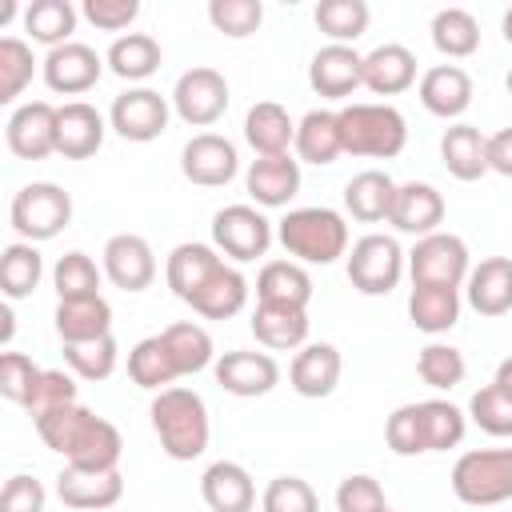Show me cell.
Instances as JSON below:
<instances>
[{
    "label": "cell",
    "instance_id": "obj_1",
    "mask_svg": "<svg viewBox=\"0 0 512 512\" xmlns=\"http://www.w3.org/2000/svg\"><path fill=\"white\" fill-rule=\"evenodd\" d=\"M32 424H36V436L56 456H64L68 468H84V472H116L120 468V452H124L120 428L112 420L96 416L92 408H84L80 400L56 408Z\"/></svg>",
    "mask_w": 512,
    "mask_h": 512
},
{
    "label": "cell",
    "instance_id": "obj_2",
    "mask_svg": "<svg viewBox=\"0 0 512 512\" xmlns=\"http://www.w3.org/2000/svg\"><path fill=\"white\" fill-rule=\"evenodd\" d=\"M148 416H152V432L168 460L184 464V460L204 456V448L212 440V420H208V404L200 392L172 384L152 396Z\"/></svg>",
    "mask_w": 512,
    "mask_h": 512
},
{
    "label": "cell",
    "instance_id": "obj_3",
    "mask_svg": "<svg viewBox=\"0 0 512 512\" xmlns=\"http://www.w3.org/2000/svg\"><path fill=\"white\" fill-rule=\"evenodd\" d=\"M276 240L296 264H336L348 256V224L336 208H288L276 220Z\"/></svg>",
    "mask_w": 512,
    "mask_h": 512
},
{
    "label": "cell",
    "instance_id": "obj_4",
    "mask_svg": "<svg viewBox=\"0 0 512 512\" xmlns=\"http://www.w3.org/2000/svg\"><path fill=\"white\" fill-rule=\"evenodd\" d=\"M336 116H340V136H344V152L348 156L392 160L408 144V120L392 104L356 100V104L336 108Z\"/></svg>",
    "mask_w": 512,
    "mask_h": 512
},
{
    "label": "cell",
    "instance_id": "obj_5",
    "mask_svg": "<svg viewBox=\"0 0 512 512\" xmlns=\"http://www.w3.org/2000/svg\"><path fill=\"white\" fill-rule=\"evenodd\" d=\"M452 496L468 508H496L512 500V448H472L452 464Z\"/></svg>",
    "mask_w": 512,
    "mask_h": 512
},
{
    "label": "cell",
    "instance_id": "obj_6",
    "mask_svg": "<svg viewBox=\"0 0 512 512\" xmlns=\"http://www.w3.org/2000/svg\"><path fill=\"white\" fill-rule=\"evenodd\" d=\"M8 220L20 232V240H28V244L52 240L72 224V196L52 180H32L12 196Z\"/></svg>",
    "mask_w": 512,
    "mask_h": 512
},
{
    "label": "cell",
    "instance_id": "obj_7",
    "mask_svg": "<svg viewBox=\"0 0 512 512\" xmlns=\"http://www.w3.org/2000/svg\"><path fill=\"white\" fill-rule=\"evenodd\" d=\"M344 272H348V284L364 296H388L400 276L408 272V252L396 244V236H384V232H368L360 236L348 256H344Z\"/></svg>",
    "mask_w": 512,
    "mask_h": 512
},
{
    "label": "cell",
    "instance_id": "obj_8",
    "mask_svg": "<svg viewBox=\"0 0 512 512\" xmlns=\"http://www.w3.org/2000/svg\"><path fill=\"white\" fill-rule=\"evenodd\" d=\"M272 220L256 204H228L212 216V248L236 264H252L272 248Z\"/></svg>",
    "mask_w": 512,
    "mask_h": 512
},
{
    "label": "cell",
    "instance_id": "obj_9",
    "mask_svg": "<svg viewBox=\"0 0 512 512\" xmlns=\"http://www.w3.org/2000/svg\"><path fill=\"white\" fill-rule=\"evenodd\" d=\"M472 272V256H468V244L456 236V232H432V236H420L408 252V276L412 284H448V288H460Z\"/></svg>",
    "mask_w": 512,
    "mask_h": 512
},
{
    "label": "cell",
    "instance_id": "obj_10",
    "mask_svg": "<svg viewBox=\"0 0 512 512\" xmlns=\"http://www.w3.org/2000/svg\"><path fill=\"white\" fill-rule=\"evenodd\" d=\"M168 100H172V112L184 124L212 128L228 112V80H224V72H216L208 64H196V68L180 72V80H176Z\"/></svg>",
    "mask_w": 512,
    "mask_h": 512
},
{
    "label": "cell",
    "instance_id": "obj_11",
    "mask_svg": "<svg viewBox=\"0 0 512 512\" xmlns=\"http://www.w3.org/2000/svg\"><path fill=\"white\" fill-rule=\"evenodd\" d=\"M168 116H172V104L168 96H160L156 88H128L112 100L108 108V128L120 136V140H132V144H148L156 136L168 132Z\"/></svg>",
    "mask_w": 512,
    "mask_h": 512
},
{
    "label": "cell",
    "instance_id": "obj_12",
    "mask_svg": "<svg viewBox=\"0 0 512 512\" xmlns=\"http://www.w3.org/2000/svg\"><path fill=\"white\" fill-rule=\"evenodd\" d=\"M180 172L188 184L200 188H224L240 172V152L220 132H196L180 152Z\"/></svg>",
    "mask_w": 512,
    "mask_h": 512
},
{
    "label": "cell",
    "instance_id": "obj_13",
    "mask_svg": "<svg viewBox=\"0 0 512 512\" xmlns=\"http://www.w3.org/2000/svg\"><path fill=\"white\" fill-rule=\"evenodd\" d=\"M212 376L224 392L248 400V396H268L280 384V364L268 352H256V348H232V352L216 356Z\"/></svg>",
    "mask_w": 512,
    "mask_h": 512
},
{
    "label": "cell",
    "instance_id": "obj_14",
    "mask_svg": "<svg viewBox=\"0 0 512 512\" xmlns=\"http://www.w3.org/2000/svg\"><path fill=\"white\" fill-rule=\"evenodd\" d=\"M40 72H44V84H48L52 92H60V96H80V92L96 88V80H100V72H104V56H96V48H88V44H80V40H68V44H60V48H48Z\"/></svg>",
    "mask_w": 512,
    "mask_h": 512
},
{
    "label": "cell",
    "instance_id": "obj_15",
    "mask_svg": "<svg viewBox=\"0 0 512 512\" xmlns=\"http://www.w3.org/2000/svg\"><path fill=\"white\" fill-rule=\"evenodd\" d=\"M308 84L324 100H348L364 88V56L352 44H324L308 64Z\"/></svg>",
    "mask_w": 512,
    "mask_h": 512
},
{
    "label": "cell",
    "instance_id": "obj_16",
    "mask_svg": "<svg viewBox=\"0 0 512 512\" xmlns=\"http://www.w3.org/2000/svg\"><path fill=\"white\" fill-rule=\"evenodd\" d=\"M4 140L12 148V156L20 160H44L56 152V108L48 100H28L20 108H12L8 124H4Z\"/></svg>",
    "mask_w": 512,
    "mask_h": 512
},
{
    "label": "cell",
    "instance_id": "obj_17",
    "mask_svg": "<svg viewBox=\"0 0 512 512\" xmlns=\"http://www.w3.org/2000/svg\"><path fill=\"white\" fill-rule=\"evenodd\" d=\"M104 276L124 292H144L156 280V252L136 232H116L104 244Z\"/></svg>",
    "mask_w": 512,
    "mask_h": 512
},
{
    "label": "cell",
    "instance_id": "obj_18",
    "mask_svg": "<svg viewBox=\"0 0 512 512\" xmlns=\"http://www.w3.org/2000/svg\"><path fill=\"white\" fill-rule=\"evenodd\" d=\"M108 120L88 100H68L56 108V152L64 160H88L100 152Z\"/></svg>",
    "mask_w": 512,
    "mask_h": 512
},
{
    "label": "cell",
    "instance_id": "obj_19",
    "mask_svg": "<svg viewBox=\"0 0 512 512\" xmlns=\"http://www.w3.org/2000/svg\"><path fill=\"white\" fill-rule=\"evenodd\" d=\"M440 220H444V196L436 184L428 180H408L396 188V200H392V216L388 224L404 236H432L440 232Z\"/></svg>",
    "mask_w": 512,
    "mask_h": 512
},
{
    "label": "cell",
    "instance_id": "obj_20",
    "mask_svg": "<svg viewBox=\"0 0 512 512\" xmlns=\"http://www.w3.org/2000/svg\"><path fill=\"white\" fill-rule=\"evenodd\" d=\"M340 372H344V360H340V348L336 344H304L292 364H288V384L296 396L304 400H324L336 392L340 384Z\"/></svg>",
    "mask_w": 512,
    "mask_h": 512
},
{
    "label": "cell",
    "instance_id": "obj_21",
    "mask_svg": "<svg viewBox=\"0 0 512 512\" xmlns=\"http://www.w3.org/2000/svg\"><path fill=\"white\" fill-rule=\"evenodd\" d=\"M56 496L72 512H108L124 496V476H120V468L116 472H84V468L64 464V472L56 476Z\"/></svg>",
    "mask_w": 512,
    "mask_h": 512
},
{
    "label": "cell",
    "instance_id": "obj_22",
    "mask_svg": "<svg viewBox=\"0 0 512 512\" xmlns=\"http://www.w3.org/2000/svg\"><path fill=\"white\" fill-rule=\"evenodd\" d=\"M244 188L256 208H288L300 192V160L296 156H256L244 172Z\"/></svg>",
    "mask_w": 512,
    "mask_h": 512
},
{
    "label": "cell",
    "instance_id": "obj_23",
    "mask_svg": "<svg viewBox=\"0 0 512 512\" xmlns=\"http://www.w3.org/2000/svg\"><path fill=\"white\" fill-rule=\"evenodd\" d=\"M464 300L480 316H504L512 312V260L508 256H484L472 264L464 280Z\"/></svg>",
    "mask_w": 512,
    "mask_h": 512
},
{
    "label": "cell",
    "instance_id": "obj_24",
    "mask_svg": "<svg viewBox=\"0 0 512 512\" xmlns=\"http://www.w3.org/2000/svg\"><path fill=\"white\" fill-rule=\"evenodd\" d=\"M416 96H420V104H424L432 116L456 120V116H464L468 104H472V76H468L460 64H436V68H428V72L420 76Z\"/></svg>",
    "mask_w": 512,
    "mask_h": 512
},
{
    "label": "cell",
    "instance_id": "obj_25",
    "mask_svg": "<svg viewBox=\"0 0 512 512\" xmlns=\"http://www.w3.org/2000/svg\"><path fill=\"white\" fill-rule=\"evenodd\" d=\"M224 264V256L212 248V244H200V240H184V244H176L172 252H168V264H164V280H168V288H172V296L176 300H192L208 280H212V272Z\"/></svg>",
    "mask_w": 512,
    "mask_h": 512
},
{
    "label": "cell",
    "instance_id": "obj_26",
    "mask_svg": "<svg viewBox=\"0 0 512 512\" xmlns=\"http://www.w3.org/2000/svg\"><path fill=\"white\" fill-rule=\"evenodd\" d=\"M200 496L212 512H252L256 508V484L252 472L236 460H216L200 476Z\"/></svg>",
    "mask_w": 512,
    "mask_h": 512
},
{
    "label": "cell",
    "instance_id": "obj_27",
    "mask_svg": "<svg viewBox=\"0 0 512 512\" xmlns=\"http://www.w3.org/2000/svg\"><path fill=\"white\" fill-rule=\"evenodd\" d=\"M244 140L256 156H284L296 144V120L276 100H256L244 116Z\"/></svg>",
    "mask_w": 512,
    "mask_h": 512
},
{
    "label": "cell",
    "instance_id": "obj_28",
    "mask_svg": "<svg viewBox=\"0 0 512 512\" xmlns=\"http://www.w3.org/2000/svg\"><path fill=\"white\" fill-rule=\"evenodd\" d=\"M296 160L300 164H336L344 156V136H340V116L332 108H312L296 124Z\"/></svg>",
    "mask_w": 512,
    "mask_h": 512
},
{
    "label": "cell",
    "instance_id": "obj_29",
    "mask_svg": "<svg viewBox=\"0 0 512 512\" xmlns=\"http://www.w3.org/2000/svg\"><path fill=\"white\" fill-rule=\"evenodd\" d=\"M256 344L268 352H292L308 340V308H284V304H256L248 320Z\"/></svg>",
    "mask_w": 512,
    "mask_h": 512
},
{
    "label": "cell",
    "instance_id": "obj_30",
    "mask_svg": "<svg viewBox=\"0 0 512 512\" xmlns=\"http://www.w3.org/2000/svg\"><path fill=\"white\" fill-rule=\"evenodd\" d=\"M416 84V52L404 44H380L364 56V88L376 96H400Z\"/></svg>",
    "mask_w": 512,
    "mask_h": 512
},
{
    "label": "cell",
    "instance_id": "obj_31",
    "mask_svg": "<svg viewBox=\"0 0 512 512\" xmlns=\"http://www.w3.org/2000/svg\"><path fill=\"white\" fill-rule=\"evenodd\" d=\"M396 180L380 168H364L344 184V208L352 220L360 224H380L392 216V200H396Z\"/></svg>",
    "mask_w": 512,
    "mask_h": 512
},
{
    "label": "cell",
    "instance_id": "obj_32",
    "mask_svg": "<svg viewBox=\"0 0 512 512\" xmlns=\"http://www.w3.org/2000/svg\"><path fill=\"white\" fill-rule=\"evenodd\" d=\"M440 160H444V168L456 180L472 184V180H480L488 172V136L476 124H464L460 120V124L444 128V136H440Z\"/></svg>",
    "mask_w": 512,
    "mask_h": 512
},
{
    "label": "cell",
    "instance_id": "obj_33",
    "mask_svg": "<svg viewBox=\"0 0 512 512\" xmlns=\"http://www.w3.org/2000/svg\"><path fill=\"white\" fill-rule=\"evenodd\" d=\"M56 336L64 344H84V340H100L112 336V304L104 296H84V300H60L56 312Z\"/></svg>",
    "mask_w": 512,
    "mask_h": 512
},
{
    "label": "cell",
    "instance_id": "obj_34",
    "mask_svg": "<svg viewBox=\"0 0 512 512\" xmlns=\"http://www.w3.org/2000/svg\"><path fill=\"white\" fill-rule=\"evenodd\" d=\"M460 288H448V284H412L408 292V320L428 332V336H440V332H452L456 320H460Z\"/></svg>",
    "mask_w": 512,
    "mask_h": 512
},
{
    "label": "cell",
    "instance_id": "obj_35",
    "mask_svg": "<svg viewBox=\"0 0 512 512\" xmlns=\"http://www.w3.org/2000/svg\"><path fill=\"white\" fill-rule=\"evenodd\" d=\"M312 300V276L296 260H268L256 276V304H284V308H308Z\"/></svg>",
    "mask_w": 512,
    "mask_h": 512
},
{
    "label": "cell",
    "instance_id": "obj_36",
    "mask_svg": "<svg viewBox=\"0 0 512 512\" xmlns=\"http://www.w3.org/2000/svg\"><path fill=\"white\" fill-rule=\"evenodd\" d=\"M244 304H248V280H244V272L236 264H220L212 272V280L188 300V308L200 312L204 320H228Z\"/></svg>",
    "mask_w": 512,
    "mask_h": 512
},
{
    "label": "cell",
    "instance_id": "obj_37",
    "mask_svg": "<svg viewBox=\"0 0 512 512\" xmlns=\"http://www.w3.org/2000/svg\"><path fill=\"white\" fill-rule=\"evenodd\" d=\"M160 340H164V348H168V356H172V364H176L180 376H196V372H204L208 364H216L212 336H208V328L196 324V320H176V324H168V328L160 332Z\"/></svg>",
    "mask_w": 512,
    "mask_h": 512
},
{
    "label": "cell",
    "instance_id": "obj_38",
    "mask_svg": "<svg viewBox=\"0 0 512 512\" xmlns=\"http://www.w3.org/2000/svg\"><path fill=\"white\" fill-rule=\"evenodd\" d=\"M160 60H164V52H160V44L148 32H124V36H116L112 48H108V56H104V64L120 80H148L160 68Z\"/></svg>",
    "mask_w": 512,
    "mask_h": 512
},
{
    "label": "cell",
    "instance_id": "obj_39",
    "mask_svg": "<svg viewBox=\"0 0 512 512\" xmlns=\"http://www.w3.org/2000/svg\"><path fill=\"white\" fill-rule=\"evenodd\" d=\"M428 32H432L436 52L448 56V60H464V56H472L480 48V24H476V16L468 8H440L432 16Z\"/></svg>",
    "mask_w": 512,
    "mask_h": 512
},
{
    "label": "cell",
    "instance_id": "obj_40",
    "mask_svg": "<svg viewBox=\"0 0 512 512\" xmlns=\"http://www.w3.org/2000/svg\"><path fill=\"white\" fill-rule=\"evenodd\" d=\"M40 276H44V256H40L36 244L16 240V244L4 248V256H0V292L8 300L32 296L36 284H40Z\"/></svg>",
    "mask_w": 512,
    "mask_h": 512
},
{
    "label": "cell",
    "instance_id": "obj_41",
    "mask_svg": "<svg viewBox=\"0 0 512 512\" xmlns=\"http://www.w3.org/2000/svg\"><path fill=\"white\" fill-rule=\"evenodd\" d=\"M128 376H132L136 388H148V392H164V388H172V380H180V372H176V364H172L160 332L156 336H144L128 352Z\"/></svg>",
    "mask_w": 512,
    "mask_h": 512
},
{
    "label": "cell",
    "instance_id": "obj_42",
    "mask_svg": "<svg viewBox=\"0 0 512 512\" xmlns=\"http://www.w3.org/2000/svg\"><path fill=\"white\" fill-rule=\"evenodd\" d=\"M312 20H316V28L332 44H356L368 32L372 8L364 0H320L316 12H312Z\"/></svg>",
    "mask_w": 512,
    "mask_h": 512
},
{
    "label": "cell",
    "instance_id": "obj_43",
    "mask_svg": "<svg viewBox=\"0 0 512 512\" xmlns=\"http://www.w3.org/2000/svg\"><path fill=\"white\" fill-rule=\"evenodd\" d=\"M24 32L36 40V44H48V48H60L72 40L76 32V8L68 0H32L24 8Z\"/></svg>",
    "mask_w": 512,
    "mask_h": 512
},
{
    "label": "cell",
    "instance_id": "obj_44",
    "mask_svg": "<svg viewBox=\"0 0 512 512\" xmlns=\"http://www.w3.org/2000/svg\"><path fill=\"white\" fill-rule=\"evenodd\" d=\"M100 280H104V268H96V260L80 248L64 252L52 268V288L60 300H84V296H100Z\"/></svg>",
    "mask_w": 512,
    "mask_h": 512
},
{
    "label": "cell",
    "instance_id": "obj_45",
    "mask_svg": "<svg viewBox=\"0 0 512 512\" xmlns=\"http://www.w3.org/2000/svg\"><path fill=\"white\" fill-rule=\"evenodd\" d=\"M420 416H424L428 452H448L468 432V412H460L452 400H420Z\"/></svg>",
    "mask_w": 512,
    "mask_h": 512
},
{
    "label": "cell",
    "instance_id": "obj_46",
    "mask_svg": "<svg viewBox=\"0 0 512 512\" xmlns=\"http://www.w3.org/2000/svg\"><path fill=\"white\" fill-rule=\"evenodd\" d=\"M116 360H120L116 336H100V340H84V344H64V364L80 380H108L116 372Z\"/></svg>",
    "mask_w": 512,
    "mask_h": 512
},
{
    "label": "cell",
    "instance_id": "obj_47",
    "mask_svg": "<svg viewBox=\"0 0 512 512\" xmlns=\"http://www.w3.org/2000/svg\"><path fill=\"white\" fill-rule=\"evenodd\" d=\"M416 372H420V380H424L428 388L448 392V388H456V384L464 380L468 364H464V352H460V348L432 340V344L420 348V356H416Z\"/></svg>",
    "mask_w": 512,
    "mask_h": 512
},
{
    "label": "cell",
    "instance_id": "obj_48",
    "mask_svg": "<svg viewBox=\"0 0 512 512\" xmlns=\"http://www.w3.org/2000/svg\"><path fill=\"white\" fill-rule=\"evenodd\" d=\"M468 420L488 436H512V396L500 384H484L468 400Z\"/></svg>",
    "mask_w": 512,
    "mask_h": 512
},
{
    "label": "cell",
    "instance_id": "obj_49",
    "mask_svg": "<svg viewBox=\"0 0 512 512\" xmlns=\"http://www.w3.org/2000/svg\"><path fill=\"white\" fill-rule=\"evenodd\" d=\"M36 76V56L20 36L0 40V104H12Z\"/></svg>",
    "mask_w": 512,
    "mask_h": 512
},
{
    "label": "cell",
    "instance_id": "obj_50",
    "mask_svg": "<svg viewBox=\"0 0 512 512\" xmlns=\"http://www.w3.org/2000/svg\"><path fill=\"white\" fill-rule=\"evenodd\" d=\"M208 20L216 32L244 40L264 24V4L260 0H212L208 4Z\"/></svg>",
    "mask_w": 512,
    "mask_h": 512
},
{
    "label": "cell",
    "instance_id": "obj_51",
    "mask_svg": "<svg viewBox=\"0 0 512 512\" xmlns=\"http://www.w3.org/2000/svg\"><path fill=\"white\" fill-rule=\"evenodd\" d=\"M384 440H388V448H392L396 456H420V452H428L420 400H416V404H400V408L384 420Z\"/></svg>",
    "mask_w": 512,
    "mask_h": 512
},
{
    "label": "cell",
    "instance_id": "obj_52",
    "mask_svg": "<svg viewBox=\"0 0 512 512\" xmlns=\"http://www.w3.org/2000/svg\"><path fill=\"white\" fill-rule=\"evenodd\" d=\"M64 404H76V376L64 372V368H44L36 388H32V396H28V404H24L28 416L40 420V416H48V412H56Z\"/></svg>",
    "mask_w": 512,
    "mask_h": 512
},
{
    "label": "cell",
    "instance_id": "obj_53",
    "mask_svg": "<svg viewBox=\"0 0 512 512\" xmlns=\"http://www.w3.org/2000/svg\"><path fill=\"white\" fill-rule=\"evenodd\" d=\"M260 512H320V500L308 480L276 476V480H268V488L260 496Z\"/></svg>",
    "mask_w": 512,
    "mask_h": 512
},
{
    "label": "cell",
    "instance_id": "obj_54",
    "mask_svg": "<svg viewBox=\"0 0 512 512\" xmlns=\"http://www.w3.org/2000/svg\"><path fill=\"white\" fill-rule=\"evenodd\" d=\"M336 512H388V500H384L380 480L368 476V472L344 476L340 488H336Z\"/></svg>",
    "mask_w": 512,
    "mask_h": 512
},
{
    "label": "cell",
    "instance_id": "obj_55",
    "mask_svg": "<svg viewBox=\"0 0 512 512\" xmlns=\"http://www.w3.org/2000/svg\"><path fill=\"white\" fill-rule=\"evenodd\" d=\"M40 364H32V356H24V352H4L0 356V392H4V400H12V404H28V396H32V388H36V380H40Z\"/></svg>",
    "mask_w": 512,
    "mask_h": 512
},
{
    "label": "cell",
    "instance_id": "obj_56",
    "mask_svg": "<svg viewBox=\"0 0 512 512\" xmlns=\"http://www.w3.org/2000/svg\"><path fill=\"white\" fill-rule=\"evenodd\" d=\"M44 500H48L44 484H40L36 476L16 472V476H8V480H4L0 512H44Z\"/></svg>",
    "mask_w": 512,
    "mask_h": 512
},
{
    "label": "cell",
    "instance_id": "obj_57",
    "mask_svg": "<svg viewBox=\"0 0 512 512\" xmlns=\"http://www.w3.org/2000/svg\"><path fill=\"white\" fill-rule=\"evenodd\" d=\"M84 20H92L104 32H120L140 16V0H84Z\"/></svg>",
    "mask_w": 512,
    "mask_h": 512
},
{
    "label": "cell",
    "instance_id": "obj_58",
    "mask_svg": "<svg viewBox=\"0 0 512 512\" xmlns=\"http://www.w3.org/2000/svg\"><path fill=\"white\" fill-rule=\"evenodd\" d=\"M488 172L512 176V128H500L488 136Z\"/></svg>",
    "mask_w": 512,
    "mask_h": 512
},
{
    "label": "cell",
    "instance_id": "obj_59",
    "mask_svg": "<svg viewBox=\"0 0 512 512\" xmlns=\"http://www.w3.org/2000/svg\"><path fill=\"white\" fill-rule=\"evenodd\" d=\"M492 384H500V388L512 396V356H504V360L496 364V376H492Z\"/></svg>",
    "mask_w": 512,
    "mask_h": 512
},
{
    "label": "cell",
    "instance_id": "obj_60",
    "mask_svg": "<svg viewBox=\"0 0 512 512\" xmlns=\"http://www.w3.org/2000/svg\"><path fill=\"white\" fill-rule=\"evenodd\" d=\"M0 320H4L0 340H4V344H12V332H16V316H12V308H4V312H0Z\"/></svg>",
    "mask_w": 512,
    "mask_h": 512
},
{
    "label": "cell",
    "instance_id": "obj_61",
    "mask_svg": "<svg viewBox=\"0 0 512 512\" xmlns=\"http://www.w3.org/2000/svg\"><path fill=\"white\" fill-rule=\"evenodd\" d=\"M500 32H504V40H508V44H512V8H508V12H504V20H500Z\"/></svg>",
    "mask_w": 512,
    "mask_h": 512
},
{
    "label": "cell",
    "instance_id": "obj_62",
    "mask_svg": "<svg viewBox=\"0 0 512 512\" xmlns=\"http://www.w3.org/2000/svg\"><path fill=\"white\" fill-rule=\"evenodd\" d=\"M504 88H508V96H512V68H508V76H504Z\"/></svg>",
    "mask_w": 512,
    "mask_h": 512
},
{
    "label": "cell",
    "instance_id": "obj_63",
    "mask_svg": "<svg viewBox=\"0 0 512 512\" xmlns=\"http://www.w3.org/2000/svg\"><path fill=\"white\" fill-rule=\"evenodd\" d=\"M388 512H396V508H388Z\"/></svg>",
    "mask_w": 512,
    "mask_h": 512
}]
</instances>
